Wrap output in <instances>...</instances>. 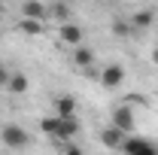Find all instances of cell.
<instances>
[{
    "label": "cell",
    "mask_w": 158,
    "mask_h": 155,
    "mask_svg": "<svg viewBox=\"0 0 158 155\" xmlns=\"http://www.w3.org/2000/svg\"><path fill=\"white\" fill-rule=\"evenodd\" d=\"M0 140H3V146H9V149H24V146H31V134H27L24 128H19V125H3Z\"/></svg>",
    "instance_id": "1"
},
{
    "label": "cell",
    "mask_w": 158,
    "mask_h": 155,
    "mask_svg": "<svg viewBox=\"0 0 158 155\" xmlns=\"http://www.w3.org/2000/svg\"><path fill=\"white\" fill-rule=\"evenodd\" d=\"M122 152L125 155H158V146L152 140H143V137H125Z\"/></svg>",
    "instance_id": "2"
},
{
    "label": "cell",
    "mask_w": 158,
    "mask_h": 155,
    "mask_svg": "<svg viewBox=\"0 0 158 155\" xmlns=\"http://www.w3.org/2000/svg\"><path fill=\"white\" fill-rule=\"evenodd\" d=\"M110 125L113 128H118L125 137H131V128H134V107H116L113 110V119H110Z\"/></svg>",
    "instance_id": "3"
},
{
    "label": "cell",
    "mask_w": 158,
    "mask_h": 155,
    "mask_svg": "<svg viewBox=\"0 0 158 155\" xmlns=\"http://www.w3.org/2000/svg\"><path fill=\"white\" fill-rule=\"evenodd\" d=\"M61 43L64 46H73V49H79L82 46V40H85V31L79 27V24H73V21H67V24H61Z\"/></svg>",
    "instance_id": "4"
},
{
    "label": "cell",
    "mask_w": 158,
    "mask_h": 155,
    "mask_svg": "<svg viewBox=\"0 0 158 155\" xmlns=\"http://www.w3.org/2000/svg\"><path fill=\"white\" fill-rule=\"evenodd\" d=\"M100 82H103V88H118L125 82V67L122 64H106L103 73H100Z\"/></svg>",
    "instance_id": "5"
},
{
    "label": "cell",
    "mask_w": 158,
    "mask_h": 155,
    "mask_svg": "<svg viewBox=\"0 0 158 155\" xmlns=\"http://www.w3.org/2000/svg\"><path fill=\"white\" fill-rule=\"evenodd\" d=\"M76 134H79V119L76 116H73V119H58V137H55V140H58L61 146L70 143Z\"/></svg>",
    "instance_id": "6"
},
{
    "label": "cell",
    "mask_w": 158,
    "mask_h": 155,
    "mask_svg": "<svg viewBox=\"0 0 158 155\" xmlns=\"http://www.w3.org/2000/svg\"><path fill=\"white\" fill-rule=\"evenodd\" d=\"M55 116H58V119H73V116H76V100H73L70 94L55 97Z\"/></svg>",
    "instance_id": "7"
},
{
    "label": "cell",
    "mask_w": 158,
    "mask_h": 155,
    "mask_svg": "<svg viewBox=\"0 0 158 155\" xmlns=\"http://www.w3.org/2000/svg\"><path fill=\"white\" fill-rule=\"evenodd\" d=\"M100 143H103V146H110V149H122L125 134H122L118 128H113V125H106V128L100 131Z\"/></svg>",
    "instance_id": "8"
},
{
    "label": "cell",
    "mask_w": 158,
    "mask_h": 155,
    "mask_svg": "<svg viewBox=\"0 0 158 155\" xmlns=\"http://www.w3.org/2000/svg\"><path fill=\"white\" fill-rule=\"evenodd\" d=\"M21 12H24L27 21H40V24H43V19H46L49 9H46L43 3H37V0H27V3H21Z\"/></svg>",
    "instance_id": "9"
},
{
    "label": "cell",
    "mask_w": 158,
    "mask_h": 155,
    "mask_svg": "<svg viewBox=\"0 0 158 155\" xmlns=\"http://www.w3.org/2000/svg\"><path fill=\"white\" fill-rule=\"evenodd\" d=\"M27 88H31V79L24 73H9V82H6V91L9 94H24Z\"/></svg>",
    "instance_id": "10"
},
{
    "label": "cell",
    "mask_w": 158,
    "mask_h": 155,
    "mask_svg": "<svg viewBox=\"0 0 158 155\" xmlns=\"http://www.w3.org/2000/svg\"><path fill=\"white\" fill-rule=\"evenodd\" d=\"M73 61H76V67H82V70H91L94 52H91L88 46H79V49H73Z\"/></svg>",
    "instance_id": "11"
},
{
    "label": "cell",
    "mask_w": 158,
    "mask_h": 155,
    "mask_svg": "<svg viewBox=\"0 0 158 155\" xmlns=\"http://www.w3.org/2000/svg\"><path fill=\"white\" fill-rule=\"evenodd\" d=\"M128 21H131V27H149V24L155 21V9H140V12H134Z\"/></svg>",
    "instance_id": "12"
},
{
    "label": "cell",
    "mask_w": 158,
    "mask_h": 155,
    "mask_svg": "<svg viewBox=\"0 0 158 155\" xmlns=\"http://www.w3.org/2000/svg\"><path fill=\"white\" fill-rule=\"evenodd\" d=\"M40 128H43V134H49L55 140L58 137V116H43L40 119Z\"/></svg>",
    "instance_id": "13"
},
{
    "label": "cell",
    "mask_w": 158,
    "mask_h": 155,
    "mask_svg": "<svg viewBox=\"0 0 158 155\" xmlns=\"http://www.w3.org/2000/svg\"><path fill=\"white\" fill-rule=\"evenodd\" d=\"M49 15H55V19H61L64 24H67V15H70V6H67V3H55V6H49Z\"/></svg>",
    "instance_id": "14"
},
{
    "label": "cell",
    "mask_w": 158,
    "mask_h": 155,
    "mask_svg": "<svg viewBox=\"0 0 158 155\" xmlns=\"http://www.w3.org/2000/svg\"><path fill=\"white\" fill-rule=\"evenodd\" d=\"M21 34H31V37H37V34H43V24L40 21H27V19H21Z\"/></svg>",
    "instance_id": "15"
},
{
    "label": "cell",
    "mask_w": 158,
    "mask_h": 155,
    "mask_svg": "<svg viewBox=\"0 0 158 155\" xmlns=\"http://www.w3.org/2000/svg\"><path fill=\"white\" fill-rule=\"evenodd\" d=\"M113 34H118V37L131 34V21H125V19H116V21H113Z\"/></svg>",
    "instance_id": "16"
},
{
    "label": "cell",
    "mask_w": 158,
    "mask_h": 155,
    "mask_svg": "<svg viewBox=\"0 0 158 155\" xmlns=\"http://www.w3.org/2000/svg\"><path fill=\"white\" fill-rule=\"evenodd\" d=\"M131 103H134V107H146V97L134 91V94H128V100H125V107H131Z\"/></svg>",
    "instance_id": "17"
},
{
    "label": "cell",
    "mask_w": 158,
    "mask_h": 155,
    "mask_svg": "<svg viewBox=\"0 0 158 155\" xmlns=\"http://www.w3.org/2000/svg\"><path fill=\"white\" fill-rule=\"evenodd\" d=\"M64 155H85L79 146H73V143H64Z\"/></svg>",
    "instance_id": "18"
},
{
    "label": "cell",
    "mask_w": 158,
    "mask_h": 155,
    "mask_svg": "<svg viewBox=\"0 0 158 155\" xmlns=\"http://www.w3.org/2000/svg\"><path fill=\"white\" fill-rule=\"evenodd\" d=\"M6 82H9V70L0 64V88H6Z\"/></svg>",
    "instance_id": "19"
},
{
    "label": "cell",
    "mask_w": 158,
    "mask_h": 155,
    "mask_svg": "<svg viewBox=\"0 0 158 155\" xmlns=\"http://www.w3.org/2000/svg\"><path fill=\"white\" fill-rule=\"evenodd\" d=\"M152 64H155V67H158V46H155V49H152Z\"/></svg>",
    "instance_id": "20"
}]
</instances>
